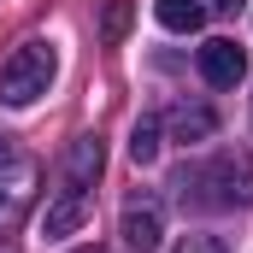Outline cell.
<instances>
[{
  "label": "cell",
  "mask_w": 253,
  "mask_h": 253,
  "mask_svg": "<svg viewBox=\"0 0 253 253\" xmlns=\"http://www.w3.org/2000/svg\"><path fill=\"white\" fill-rule=\"evenodd\" d=\"M177 194L189 206H206V212H230V206H248L253 200V159L242 147H224L200 165H183L177 171Z\"/></svg>",
  "instance_id": "1"
},
{
  "label": "cell",
  "mask_w": 253,
  "mask_h": 253,
  "mask_svg": "<svg viewBox=\"0 0 253 253\" xmlns=\"http://www.w3.org/2000/svg\"><path fill=\"white\" fill-rule=\"evenodd\" d=\"M53 71H59L53 42H24L12 59L0 65V100H6V106H36V100L53 88Z\"/></svg>",
  "instance_id": "2"
},
{
  "label": "cell",
  "mask_w": 253,
  "mask_h": 253,
  "mask_svg": "<svg viewBox=\"0 0 253 253\" xmlns=\"http://www.w3.org/2000/svg\"><path fill=\"white\" fill-rule=\"evenodd\" d=\"M36 189H42V165L24 153H6L0 159V230L24 224V212L36 206Z\"/></svg>",
  "instance_id": "3"
},
{
  "label": "cell",
  "mask_w": 253,
  "mask_h": 253,
  "mask_svg": "<svg viewBox=\"0 0 253 253\" xmlns=\"http://www.w3.org/2000/svg\"><path fill=\"white\" fill-rule=\"evenodd\" d=\"M159 236H165V206H159V194H129L124 200V242L129 253H153L159 248Z\"/></svg>",
  "instance_id": "4"
},
{
  "label": "cell",
  "mask_w": 253,
  "mask_h": 253,
  "mask_svg": "<svg viewBox=\"0 0 253 253\" xmlns=\"http://www.w3.org/2000/svg\"><path fill=\"white\" fill-rule=\"evenodd\" d=\"M88 218H94V194L77 189V183H65V189L53 194V206H47V224H42V230H47V242H59V236H77Z\"/></svg>",
  "instance_id": "5"
},
{
  "label": "cell",
  "mask_w": 253,
  "mask_h": 253,
  "mask_svg": "<svg viewBox=\"0 0 253 253\" xmlns=\"http://www.w3.org/2000/svg\"><path fill=\"white\" fill-rule=\"evenodd\" d=\"M200 77H206L212 88H236V83L248 77V53H242L230 36H212V42L200 47Z\"/></svg>",
  "instance_id": "6"
},
{
  "label": "cell",
  "mask_w": 253,
  "mask_h": 253,
  "mask_svg": "<svg viewBox=\"0 0 253 253\" xmlns=\"http://www.w3.org/2000/svg\"><path fill=\"white\" fill-rule=\"evenodd\" d=\"M100 165H106V153H100V141H94V135H77V141L65 147V183H77V189H94Z\"/></svg>",
  "instance_id": "7"
},
{
  "label": "cell",
  "mask_w": 253,
  "mask_h": 253,
  "mask_svg": "<svg viewBox=\"0 0 253 253\" xmlns=\"http://www.w3.org/2000/svg\"><path fill=\"white\" fill-rule=\"evenodd\" d=\"M165 124H171V135H177V141H206V135L218 129V112H212V106H177Z\"/></svg>",
  "instance_id": "8"
},
{
  "label": "cell",
  "mask_w": 253,
  "mask_h": 253,
  "mask_svg": "<svg viewBox=\"0 0 253 253\" xmlns=\"http://www.w3.org/2000/svg\"><path fill=\"white\" fill-rule=\"evenodd\" d=\"M159 24L171 36H194V30H206V6L200 0H159Z\"/></svg>",
  "instance_id": "9"
},
{
  "label": "cell",
  "mask_w": 253,
  "mask_h": 253,
  "mask_svg": "<svg viewBox=\"0 0 253 253\" xmlns=\"http://www.w3.org/2000/svg\"><path fill=\"white\" fill-rule=\"evenodd\" d=\"M159 135H165V118H135V129H129V159L135 165H153L159 159Z\"/></svg>",
  "instance_id": "10"
},
{
  "label": "cell",
  "mask_w": 253,
  "mask_h": 253,
  "mask_svg": "<svg viewBox=\"0 0 253 253\" xmlns=\"http://www.w3.org/2000/svg\"><path fill=\"white\" fill-rule=\"evenodd\" d=\"M124 24H129V0H112V6H106V24H100V30H106V42H118V36H124Z\"/></svg>",
  "instance_id": "11"
},
{
  "label": "cell",
  "mask_w": 253,
  "mask_h": 253,
  "mask_svg": "<svg viewBox=\"0 0 253 253\" xmlns=\"http://www.w3.org/2000/svg\"><path fill=\"white\" fill-rule=\"evenodd\" d=\"M177 253H230V248H224L218 236H183V248H177Z\"/></svg>",
  "instance_id": "12"
},
{
  "label": "cell",
  "mask_w": 253,
  "mask_h": 253,
  "mask_svg": "<svg viewBox=\"0 0 253 253\" xmlns=\"http://www.w3.org/2000/svg\"><path fill=\"white\" fill-rule=\"evenodd\" d=\"M218 6H224V12H236V6H242V0H218Z\"/></svg>",
  "instance_id": "13"
},
{
  "label": "cell",
  "mask_w": 253,
  "mask_h": 253,
  "mask_svg": "<svg viewBox=\"0 0 253 253\" xmlns=\"http://www.w3.org/2000/svg\"><path fill=\"white\" fill-rule=\"evenodd\" d=\"M83 253H106V248H83Z\"/></svg>",
  "instance_id": "14"
}]
</instances>
